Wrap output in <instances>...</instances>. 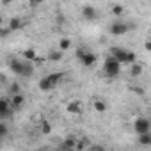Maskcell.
<instances>
[{
    "instance_id": "6da1fadb",
    "label": "cell",
    "mask_w": 151,
    "mask_h": 151,
    "mask_svg": "<svg viewBox=\"0 0 151 151\" xmlns=\"http://www.w3.org/2000/svg\"><path fill=\"white\" fill-rule=\"evenodd\" d=\"M7 66H9V71H13L18 77H25V78H30L34 75V66L30 62H25L23 59H18V57H11L7 60Z\"/></svg>"
},
{
    "instance_id": "7a4b0ae2",
    "label": "cell",
    "mask_w": 151,
    "mask_h": 151,
    "mask_svg": "<svg viewBox=\"0 0 151 151\" xmlns=\"http://www.w3.org/2000/svg\"><path fill=\"white\" fill-rule=\"evenodd\" d=\"M110 57H114L121 66H123V64H133V62H137L135 52L126 50V48H121V46H114V48L110 50Z\"/></svg>"
},
{
    "instance_id": "3957f363",
    "label": "cell",
    "mask_w": 151,
    "mask_h": 151,
    "mask_svg": "<svg viewBox=\"0 0 151 151\" xmlns=\"http://www.w3.org/2000/svg\"><path fill=\"white\" fill-rule=\"evenodd\" d=\"M62 78H64V73H48V75H45V77L39 80V89L43 93L52 91V89H55L59 86V82Z\"/></svg>"
},
{
    "instance_id": "277c9868",
    "label": "cell",
    "mask_w": 151,
    "mask_h": 151,
    "mask_svg": "<svg viewBox=\"0 0 151 151\" xmlns=\"http://www.w3.org/2000/svg\"><path fill=\"white\" fill-rule=\"evenodd\" d=\"M103 73L107 75V77H110V78H116V77H119V73H121V64L114 57L109 55L103 60Z\"/></svg>"
},
{
    "instance_id": "5b68a950",
    "label": "cell",
    "mask_w": 151,
    "mask_h": 151,
    "mask_svg": "<svg viewBox=\"0 0 151 151\" xmlns=\"http://www.w3.org/2000/svg\"><path fill=\"white\" fill-rule=\"evenodd\" d=\"M130 30H132V25L126 23V22H123V20H117V22H114V23L109 27V32H110L112 36H124V34L130 32Z\"/></svg>"
},
{
    "instance_id": "8992f818",
    "label": "cell",
    "mask_w": 151,
    "mask_h": 151,
    "mask_svg": "<svg viewBox=\"0 0 151 151\" xmlns=\"http://www.w3.org/2000/svg\"><path fill=\"white\" fill-rule=\"evenodd\" d=\"M13 107H11V101H9V98H6V96H2L0 98V121H4V119H9L11 116H13Z\"/></svg>"
},
{
    "instance_id": "52a82bcc",
    "label": "cell",
    "mask_w": 151,
    "mask_h": 151,
    "mask_svg": "<svg viewBox=\"0 0 151 151\" xmlns=\"http://www.w3.org/2000/svg\"><path fill=\"white\" fill-rule=\"evenodd\" d=\"M133 128H135V132H137L139 135H142V133H151V123H149L147 117H137V119L133 121Z\"/></svg>"
},
{
    "instance_id": "ba28073f",
    "label": "cell",
    "mask_w": 151,
    "mask_h": 151,
    "mask_svg": "<svg viewBox=\"0 0 151 151\" xmlns=\"http://www.w3.org/2000/svg\"><path fill=\"white\" fill-rule=\"evenodd\" d=\"M98 16H100V11H98L94 6H84V7H82V18H84V20L94 22V20H98Z\"/></svg>"
},
{
    "instance_id": "9c48e42d",
    "label": "cell",
    "mask_w": 151,
    "mask_h": 151,
    "mask_svg": "<svg viewBox=\"0 0 151 151\" xmlns=\"http://www.w3.org/2000/svg\"><path fill=\"white\" fill-rule=\"evenodd\" d=\"M82 110H84V105H82L80 100H71V101L66 105V112H68V114H73V116L82 114Z\"/></svg>"
},
{
    "instance_id": "30bf717a",
    "label": "cell",
    "mask_w": 151,
    "mask_h": 151,
    "mask_svg": "<svg viewBox=\"0 0 151 151\" xmlns=\"http://www.w3.org/2000/svg\"><path fill=\"white\" fill-rule=\"evenodd\" d=\"M25 25H27V22H25L23 18H20V16H13V18L9 20V23H7V29H9L11 32H18V30H22Z\"/></svg>"
},
{
    "instance_id": "8fae6325",
    "label": "cell",
    "mask_w": 151,
    "mask_h": 151,
    "mask_svg": "<svg viewBox=\"0 0 151 151\" xmlns=\"http://www.w3.org/2000/svg\"><path fill=\"white\" fill-rule=\"evenodd\" d=\"M9 101H11L13 110H18V109H22V107L25 105V96H23V93H20V94L9 96Z\"/></svg>"
},
{
    "instance_id": "7c38bea8",
    "label": "cell",
    "mask_w": 151,
    "mask_h": 151,
    "mask_svg": "<svg viewBox=\"0 0 151 151\" xmlns=\"http://www.w3.org/2000/svg\"><path fill=\"white\" fill-rule=\"evenodd\" d=\"M22 57H23L25 62H36V60H39V55H37V52L34 48H25L22 52Z\"/></svg>"
},
{
    "instance_id": "4fadbf2b",
    "label": "cell",
    "mask_w": 151,
    "mask_h": 151,
    "mask_svg": "<svg viewBox=\"0 0 151 151\" xmlns=\"http://www.w3.org/2000/svg\"><path fill=\"white\" fill-rule=\"evenodd\" d=\"M96 53H93V52H87L82 59H80V62H82V66L84 68H91V66H94L96 64Z\"/></svg>"
},
{
    "instance_id": "5bb4252c",
    "label": "cell",
    "mask_w": 151,
    "mask_h": 151,
    "mask_svg": "<svg viewBox=\"0 0 151 151\" xmlns=\"http://www.w3.org/2000/svg\"><path fill=\"white\" fill-rule=\"evenodd\" d=\"M75 144H77V137L69 135V137H66V139L62 140V144H60V151H71V149H75Z\"/></svg>"
},
{
    "instance_id": "9a60e30c",
    "label": "cell",
    "mask_w": 151,
    "mask_h": 151,
    "mask_svg": "<svg viewBox=\"0 0 151 151\" xmlns=\"http://www.w3.org/2000/svg\"><path fill=\"white\" fill-rule=\"evenodd\" d=\"M93 109H94L98 114H103V112L109 109V105H107L103 100H100V98H94V100H93Z\"/></svg>"
},
{
    "instance_id": "2e32d148",
    "label": "cell",
    "mask_w": 151,
    "mask_h": 151,
    "mask_svg": "<svg viewBox=\"0 0 151 151\" xmlns=\"http://www.w3.org/2000/svg\"><path fill=\"white\" fill-rule=\"evenodd\" d=\"M39 132H41L43 135H50V133H52V123H50L48 119H41V121H39Z\"/></svg>"
},
{
    "instance_id": "e0dca14e",
    "label": "cell",
    "mask_w": 151,
    "mask_h": 151,
    "mask_svg": "<svg viewBox=\"0 0 151 151\" xmlns=\"http://www.w3.org/2000/svg\"><path fill=\"white\" fill-rule=\"evenodd\" d=\"M142 71H144V66H142L140 62H133V64H130V75H132V77H140Z\"/></svg>"
},
{
    "instance_id": "ac0fdd59",
    "label": "cell",
    "mask_w": 151,
    "mask_h": 151,
    "mask_svg": "<svg viewBox=\"0 0 151 151\" xmlns=\"http://www.w3.org/2000/svg\"><path fill=\"white\" fill-rule=\"evenodd\" d=\"M60 59H62V52H60V50H50V52H48V60L59 62Z\"/></svg>"
},
{
    "instance_id": "d6986e66",
    "label": "cell",
    "mask_w": 151,
    "mask_h": 151,
    "mask_svg": "<svg viewBox=\"0 0 151 151\" xmlns=\"http://www.w3.org/2000/svg\"><path fill=\"white\" fill-rule=\"evenodd\" d=\"M89 146V140L86 139V137H82V139H77V144H75V149L77 151H82V149H86Z\"/></svg>"
},
{
    "instance_id": "ffe728a7",
    "label": "cell",
    "mask_w": 151,
    "mask_h": 151,
    "mask_svg": "<svg viewBox=\"0 0 151 151\" xmlns=\"http://www.w3.org/2000/svg\"><path fill=\"white\" fill-rule=\"evenodd\" d=\"M112 14L117 16V18H121V16L124 14V6H121V4H114V6H112Z\"/></svg>"
},
{
    "instance_id": "44dd1931",
    "label": "cell",
    "mask_w": 151,
    "mask_h": 151,
    "mask_svg": "<svg viewBox=\"0 0 151 151\" xmlns=\"http://www.w3.org/2000/svg\"><path fill=\"white\" fill-rule=\"evenodd\" d=\"M139 144H140V146H149V144H151V133H142V135H139Z\"/></svg>"
},
{
    "instance_id": "7402d4cb",
    "label": "cell",
    "mask_w": 151,
    "mask_h": 151,
    "mask_svg": "<svg viewBox=\"0 0 151 151\" xmlns=\"http://www.w3.org/2000/svg\"><path fill=\"white\" fill-rule=\"evenodd\" d=\"M69 46H71V39H69V37H62V39L59 41V50H60V52L68 50Z\"/></svg>"
},
{
    "instance_id": "603a6c76",
    "label": "cell",
    "mask_w": 151,
    "mask_h": 151,
    "mask_svg": "<svg viewBox=\"0 0 151 151\" xmlns=\"http://www.w3.org/2000/svg\"><path fill=\"white\" fill-rule=\"evenodd\" d=\"M20 93H22V89H20V84H18V82H13V84L9 86V96L20 94Z\"/></svg>"
},
{
    "instance_id": "cb8c5ba5",
    "label": "cell",
    "mask_w": 151,
    "mask_h": 151,
    "mask_svg": "<svg viewBox=\"0 0 151 151\" xmlns=\"http://www.w3.org/2000/svg\"><path fill=\"white\" fill-rule=\"evenodd\" d=\"M9 135V126L4 123V121H0V139H4Z\"/></svg>"
},
{
    "instance_id": "d4e9b609",
    "label": "cell",
    "mask_w": 151,
    "mask_h": 151,
    "mask_svg": "<svg viewBox=\"0 0 151 151\" xmlns=\"http://www.w3.org/2000/svg\"><path fill=\"white\" fill-rule=\"evenodd\" d=\"M89 151H107V149H105V146H101V144H96V142H94V144H91V146H89Z\"/></svg>"
},
{
    "instance_id": "484cf974",
    "label": "cell",
    "mask_w": 151,
    "mask_h": 151,
    "mask_svg": "<svg viewBox=\"0 0 151 151\" xmlns=\"http://www.w3.org/2000/svg\"><path fill=\"white\" fill-rule=\"evenodd\" d=\"M13 32L7 29V27H0V37H7V36H11Z\"/></svg>"
},
{
    "instance_id": "4316f807",
    "label": "cell",
    "mask_w": 151,
    "mask_h": 151,
    "mask_svg": "<svg viewBox=\"0 0 151 151\" xmlns=\"http://www.w3.org/2000/svg\"><path fill=\"white\" fill-rule=\"evenodd\" d=\"M86 53H87V50H86V48H78V50H77V59L80 60V59H82Z\"/></svg>"
},
{
    "instance_id": "83f0119b",
    "label": "cell",
    "mask_w": 151,
    "mask_h": 151,
    "mask_svg": "<svg viewBox=\"0 0 151 151\" xmlns=\"http://www.w3.org/2000/svg\"><path fill=\"white\" fill-rule=\"evenodd\" d=\"M57 22H59V23H62V22H64V16H60V14H59V16H57Z\"/></svg>"
},
{
    "instance_id": "f1b7e54d",
    "label": "cell",
    "mask_w": 151,
    "mask_h": 151,
    "mask_svg": "<svg viewBox=\"0 0 151 151\" xmlns=\"http://www.w3.org/2000/svg\"><path fill=\"white\" fill-rule=\"evenodd\" d=\"M2 25H4V16L0 14V27H2Z\"/></svg>"
},
{
    "instance_id": "f546056e",
    "label": "cell",
    "mask_w": 151,
    "mask_h": 151,
    "mask_svg": "<svg viewBox=\"0 0 151 151\" xmlns=\"http://www.w3.org/2000/svg\"><path fill=\"white\" fill-rule=\"evenodd\" d=\"M0 82H7V80H6V77H4V75H0Z\"/></svg>"
},
{
    "instance_id": "4dcf8cb0",
    "label": "cell",
    "mask_w": 151,
    "mask_h": 151,
    "mask_svg": "<svg viewBox=\"0 0 151 151\" xmlns=\"http://www.w3.org/2000/svg\"><path fill=\"white\" fill-rule=\"evenodd\" d=\"M0 144H2V139H0Z\"/></svg>"
},
{
    "instance_id": "1f68e13d",
    "label": "cell",
    "mask_w": 151,
    "mask_h": 151,
    "mask_svg": "<svg viewBox=\"0 0 151 151\" xmlns=\"http://www.w3.org/2000/svg\"><path fill=\"white\" fill-rule=\"evenodd\" d=\"M41 151H46V149H41Z\"/></svg>"
},
{
    "instance_id": "d6a6232c",
    "label": "cell",
    "mask_w": 151,
    "mask_h": 151,
    "mask_svg": "<svg viewBox=\"0 0 151 151\" xmlns=\"http://www.w3.org/2000/svg\"><path fill=\"white\" fill-rule=\"evenodd\" d=\"M71 151H75V149H71Z\"/></svg>"
}]
</instances>
